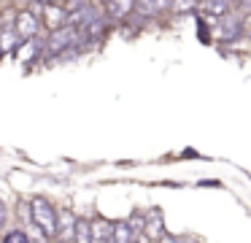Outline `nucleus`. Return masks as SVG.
<instances>
[{
	"mask_svg": "<svg viewBox=\"0 0 251 243\" xmlns=\"http://www.w3.org/2000/svg\"><path fill=\"white\" fill-rule=\"evenodd\" d=\"M127 221H130V227H132V232H135V238H141V235H143V221H146V214H138V211H135V214H132Z\"/></svg>",
	"mask_w": 251,
	"mask_h": 243,
	"instance_id": "17",
	"label": "nucleus"
},
{
	"mask_svg": "<svg viewBox=\"0 0 251 243\" xmlns=\"http://www.w3.org/2000/svg\"><path fill=\"white\" fill-rule=\"evenodd\" d=\"M73 224H76V219H73L71 211L60 208L57 211V238H65V241H73Z\"/></svg>",
	"mask_w": 251,
	"mask_h": 243,
	"instance_id": "8",
	"label": "nucleus"
},
{
	"mask_svg": "<svg viewBox=\"0 0 251 243\" xmlns=\"http://www.w3.org/2000/svg\"><path fill=\"white\" fill-rule=\"evenodd\" d=\"M135 8L143 16H157L165 8H170V0H135Z\"/></svg>",
	"mask_w": 251,
	"mask_h": 243,
	"instance_id": "10",
	"label": "nucleus"
},
{
	"mask_svg": "<svg viewBox=\"0 0 251 243\" xmlns=\"http://www.w3.org/2000/svg\"><path fill=\"white\" fill-rule=\"evenodd\" d=\"M197 8H200L205 16H216V19H219L222 14H227V11H229V0H200Z\"/></svg>",
	"mask_w": 251,
	"mask_h": 243,
	"instance_id": "11",
	"label": "nucleus"
},
{
	"mask_svg": "<svg viewBox=\"0 0 251 243\" xmlns=\"http://www.w3.org/2000/svg\"><path fill=\"white\" fill-rule=\"evenodd\" d=\"M130 241H135L130 221H114V243H130Z\"/></svg>",
	"mask_w": 251,
	"mask_h": 243,
	"instance_id": "15",
	"label": "nucleus"
},
{
	"mask_svg": "<svg viewBox=\"0 0 251 243\" xmlns=\"http://www.w3.org/2000/svg\"><path fill=\"white\" fill-rule=\"evenodd\" d=\"M95 16H100L98 14V8H92V5H81V8H76L73 14H68V25H73V27H84L87 22H92Z\"/></svg>",
	"mask_w": 251,
	"mask_h": 243,
	"instance_id": "9",
	"label": "nucleus"
},
{
	"mask_svg": "<svg viewBox=\"0 0 251 243\" xmlns=\"http://www.w3.org/2000/svg\"><path fill=\"white\" fill-rule=\"evenodd\" d=\"M143 235H146L149 241H159V238H165V221H162V214H159L157 208H151L146 214V221H143Z\"/></svg>",
	"mask_w": 251,
	"mask_h": 243,
	"instance_id": "5",
	"label": "nucleus"
},
{
	"mask_svg": "<svg viewBox=\"0 0 251 243\" xmlns=\"http://www.w3.org/2000/svg\"><path fill=\"white\" fill-rule=\"evenodd\" d=\"M213 35L219 38V41H235V38L243 35V19H240L238 14H222L219 16V25L216 30H213Z\"/></svg>",
	"mask_w": 251,
	"mask_h": 243,
	"instance_id": "3",
	"label": "nucleus"
},
{
	"mask_svg": "<svg viewBox=\"0 0 251 243\" xmlns=\"http://www.w3.org/2000/svg\"><path fill=\"white\" fill-rule=\"evenodd\" d=\"M200 0H170V11L173 14H186V11H195Z\"/></svg>",
	"mask_w": 251,
	"mask_h": 243,
	"instance_id": "16",
	"label": "nucleus"
},
{
	"mask_svg": "<svg viewBox=\"0 0 251 243\" xmlns=\"http://www.w3.org/2000/svg\"><path fill=\"white\" fill-rule=\"evenodd\" d=\"M30 214H33L35 224L41 227V232L46 235V241L49 238H57V211L54 205L49 203L46 197H33L30 200Z\"/></svg>",
	"mask_w": 251,
	"mask_h": 243,
	"instance_id": "1",
	"label": "nucleus"
},
{
	"mask_svg": "<svg viewBox=\"0 0 251 243\" xmlns=\"http://www.w3.org/2000/svg\"><path fill=\"white\" fill-rule=\"evenodd\" d=\"M33 54H35V41L27 38V46L22 49V59H33Z\"/></svg>",
	"mask_w": 251,
	"mask_h": 243,
	"instance_id": "19",
	"label": "nucleus"
},
{
	"mask_svg": "<svg viewBox=\"0 0 251 243\" xmlns=\"http://www.w3.org/2000/svg\"><path fill=\"white\" fill-rule=\"evenodd\" d=\"M19 41H22V38L17 35V30H11V27H8V22L0 27V52H14Z\"/></svg>",
	"mask_w": 251,
	"mask_h": 243,
	"instance_id": "13",
	"label": "nucleus"
},
{
	"mask_svg": "<svg viewBox=\"0 0 251 243\" xmlns=\"http://www.w3.org/2000/svg\"><path fill=\"white\" fill-rule=\"evenodd\" d=\"M6 219H8V211H6V205H3V200H0V230L6 227Z\"/></svg>",
	"mask_w": 251,
	"mask_h": 243,
	"instance_id": "20",
	"label": "nucleus"
},
{
	"mask_svg": "<svg viewBox=\"0 0 251 243\" xmlns=\"http://www.w3.org/2000/svg\"><path fill=\"white\" fill-rule=\"evenodd\" d=\"M135 11V0H105V14L111 19H127Z\"/></svg>",
	"mask_w": 251,
	"mask_h": 243,
	"instance_id": "7",
	"label": "nucleus"
},
{
	"mask_svg": "<svg viewBox=\"0 0 251 243\" xmlns=\"http://www.w3.org/2000/svg\"><path fill=\"white\" fill-rule=\"evenodd\" d=\"M44 19H46V25H49L51 30H57V27H62L68 22V14H65V8H60V5H46Z\"/></svg>",
	"mask_w": 251,
	"mask_h": 243,
	"instance_id": "12",
	"label": "nucleus"
},
{
	"mask_svg": "<svg viewBox=\"0 0 251 243\" xmlns=\"http://www.w3.org/2000/svg\"><path fill=\"white\" fill-rule=\"evenodd\" d=\"M14 30H17V35L22 38V41L33 38L35 32H38V19H35L33 11H19V14H17V22H14Z\"/></svg>",
	"mask_w": 251,
	"mask_h": 243,
	"instance_id": "4",
	"label": "nucleus"
},
{
	"mask_svg": "<svg viewBox=\"0 0 251 243\" xmlns=\"http://www.w3.org/2000/svg\"><path fill=\"white\" fill-rule=\"evenodd\" d=\"M73 241H78V243L92 241V224H89V219H76V224H73Z\"/></svg>",
	"mask_w": 251,
	"mask_h": 243,
	"instance_id": "14",
	"label": "nucleus"
},
{
	"mask_svg": "<svg viewBox=\"0 0 251 243\" xmlns=\"http://www.w3.org/2000/svg\"><path fill=\"white\" fill-rule=\"evenodd\" d=\"M89 0H68V8L71 11H76V8H81V5H87Z\"/></svg>",
	"mask_w": 251,
	"mask_h": 243,
	"instance_id": "21",
	"label": "nucleus"
},
{
	"mask_svg": "<svg viewBox=\"0 0 251 243\" xmlns=\"http://www.w3.org/2000/svg\"><path fill=\"white\" fill-rule=\"evenodd\" d=\"M76 43H78V27H73L65 22L62 27H57V30L51 32L49 43H46V54H49V57H57V54H62L65 49L76 46Z\"/></svg>",
	"mask_w": 251,
	"mask_h": 243,
	"instance_id": "2",
	"label": "nucleus"
},
{
	"mask_svg": "<svg viewBox=\"0 0 251 243\" xmlns=\"http://www.w3.org/2000/svg\"><path fill=\"white\" fill-rule=\"evenodd\" d=\"M89 224H92V241L95 243L114 241V221L111 219H105V216H95Z\"/></svg>",
	"mask_w": 251,
	"mask_h": 243,
	"instance_id": "6",
	"label": "nucleus"
},
{
	"mask_svg": "<svg viewBox=\"0 0 251 243\" xmlns=\"http://www.w3.org/2000/svg\"><path fill=\"white\" fill-rule=\"evenodd\" d=\"M243 35H249V38H251V14L243 19Z\"/></svg>",
	"mask_w": 251,
	"mask_h": 243,
	"instance_id": "22",
	"label": "nucleus"
},
{
	"mask_svg": "<svg viewBox=\"0 0 251 243\" xmlns=\"http://www.w3.org/2000/svg\"><path fill=\"white\" fill-rule=\"evenodd\" d=\"M3 241H6V243H27L30 235L25 230H14V232H6V235H3Z\"/></svg>",
	"mask_w": 251,
	"mask_h": 243,
	"instance_id": "18",
	"label": "nucleus"
}]
</instances>
